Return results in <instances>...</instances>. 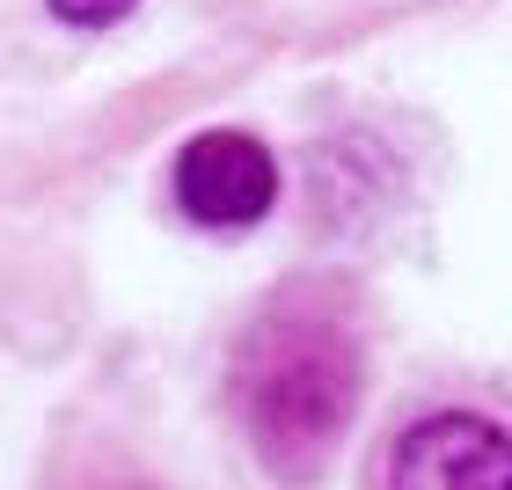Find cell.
Returning a JSON list of instances; mask_svg holds the SVG:
<instances>
[{"label": "cell", "instance_id": "cell-4", "mask_svg": "<svg viewBox=\"0 0 512 490\" xmlns=\"http://www.w3.org/2000/svg\"><path fill=\"white\" fill-rule=\"evenodd\" d=\"M139 0H52L59 22H74V30H110V22H125Z\"/></svg>", "mask_w": 512, "mask_h": 490}, {"label": "cell", "instance_id": "cell-2", "mask_svg": "<svg viewBox=\"0 0 512 490\" xmlns=\"http://www.w3.org/2000/svg\"><path fill=\"white\" fill-rule=\"evenodd\" d=\"M388 490H512V432L469 410L425 417L395 447Z\"/></svg>", "mask_w": 512, "mask_h": 490}, {"label": "cell", "instance_id": "cell-3", "mask_svg": "<svg viewBox=\"0 0 512 490\" xmlns=\"http://www.w3.org/2000/svg\"><path fill=\"white\" fill-rule=\"evenodd\" d=\"M278 198V161L249 132H205L176 154V205L205 227H249Z\"/></svg>", "mask_w": 512, "mask_h": 490}, {"label": "cell", "instance_id": "cell-1", "mask_svg": "<svg viewBox=\"0 0 512 490\" xmlns=\"http://www.w3.org/2000/svg\"><path fill=\"white\" fill-rule=\"evenodd\" d=\"M359 403V352L337 322H271L242 366V425L278 483H315Z\"/></svg>", "mask_w": 512, "mask_h": 490}]
</instances>
